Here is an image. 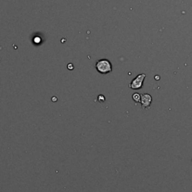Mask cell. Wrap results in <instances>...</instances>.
<instances>
[{
    "mask_svg": "<svg viewBox=\"0 0 192 192\" xmlns=\"http://www.w3.org/2000/svg\"><path fill=\"white\" fill-rule=\"evenodd\" d=\"M146 75L145 74H140L138 75L136 77L133 79L132 81L131 82V84H129L128 86L131 89H134V90H137V89H140L143 87V82L145 80Z\"/></svg>",
    "mask_w": 192,
    "mask_h": 192,
    "instance_id": "7a4b0ae2",
    "label": "cell"
},
{
    "mask_svg": "<svg viewBox=\"0 0 192 192\" xmlns=\"http://www.w3.org/2000/svg\"><path fill=\"white\" fill-rule=\"evenodd\" d=\"M152 102V97L148 93H145V94L141 95V101H140V104H141L142 109L145 110V109H148L150 107L151 104Z\"/></svg>",
    "mask_w": 192,
    "mask_h": 192,
    "instance_id": "3957f363",
    "label": "cell"
},
{
    "mask_svg": "<svg viewBox=\"0 0 192 192\" xmlns=\"http://www.w3.org/2000/svg\"><path fill=\"white\" fill-rule=\"evenodd\" d=\"M95 68L98 73L102 75H107L111 73L113 70L112 64L108 59H103L97 61L95 64Z\"/></svg>",
    "mask_w": 192,
    "mask_h": 192,
    "instance_id": "6da1fadb",
    "label": "cell"
},
{
    "mask_svg": "<svg viewBox=\"0 0 192 192\" xmlns=\"http://www.w3.org/2000/svg\"><path fill=\"white\" fill-rule=\"evenodd\" d=\"M132 99L135 102V103H140V101H141V95L138 93H134L132 95Z\"/></svg>",
    "mask_w": 192,
    "mask_h": 192,
    "instance_id": "277c9868",
    "label": "cell"
}]
</instances>
